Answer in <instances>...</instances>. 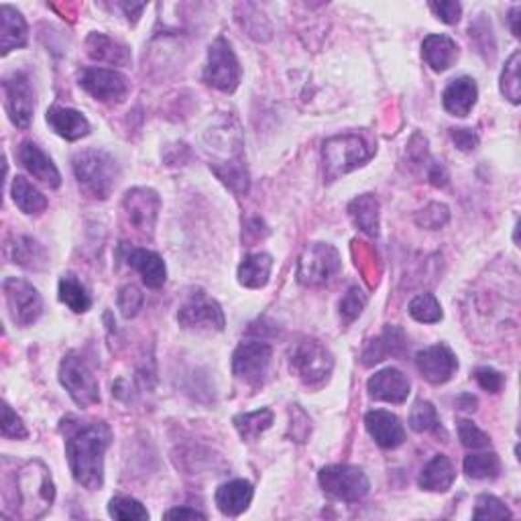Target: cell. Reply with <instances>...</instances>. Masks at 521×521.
<instances>
[{
	"label": "cell",
	"instance_id": "28",
	"mask_svg": "<svg viewBox=\"0 0 521 521\" xmlns=\"http://www.w3.org/2000/svg\"><path fill=\"white\" fill-rule=\"evenodd\" d=\"M454 479H456V473H454L451 458L444 454H438L424 466V469H421L418 483L424 491L446 493L452 487Z\"/></svg>",
	"mask_w": 521,
	"mask_h": 521
},
{
	"label": "cell",
	"instance_id": "49",
	"mask_svg": "<svg viewBox=\"0 0 521 521\" xmlns=\"http://www.w3.org/2000/svg\"><path fill=\"white\" fill-rule=\"evenodd\" d=\"M452 141L456 143V147L461 151H473L479 145L477 133H473L471 129H452Z\"/></svg>",
	"mask_w": 521,
	"mask_h": 521
},
{
	"label": "cell",
	"instance_id": "42",
	"mask_svg": "<svg viewBox=\"0 0 521 521\" xmlns=\"http://www.w3.org/2000/svg\"><path fill=\"white\" fill-rule=\"evenodd\" d=\"M474 519H511L514 514L505 507V503L493 495H481L477 499V507L473 511Z\"/></svg>",
	"mask_w": 521,
	"mask_h": 521
},
{
	"label": "cell",
	"instance_id": "48",
	"mask_svg": "<svg viewBox=\"0 0 521 521\" xmlns=\"http://www.w3.org/2000/svg\"><path fill=\"white\" fill-rule=\"evenodd\" d=\"M474 379L489 393H499L503 388V375L495 369H491V367H481V369L474 371Z\"/></svg>",
	"mask_w": 521,
	"mask_h": 521
},
{
	"label": "cell",
	"instance_id": "44",
	"mask_svg": "<svg viewBox=\"0 0 521 521\" xmlns=\"http://www.w3.org/2000/svg\"><path fill=\"white\" fill-rule=\"evenodd\" d=\"M448 220H451V212H448L444 204H438V202L428 204L426 208L416 217L418 227L428 229V230L442 229Z\"/></svg>",
	"mask_w": 521,
	"mask_h": 521
},
{
	"label": "cell",
	"instance_id": "24",
	"mask_svg": "<svg viewBox=\"0 0 521 521\" xmlns=\"http://www.w3.org/2000/svg\"><path fill=\"white\" fill-rule=\"evenodd\" d=\"M45 119H48L49 127L56 131L59 137H64L66 141H78V139L88 137L90 134V122L80 111L53 104L51 109L48 111V116H45Z\"/></svg>",
	"mask_w": 521,
	"mask_h": 521
},
{
	"label": "cell",
	"instance_id": "15",
	"mask_svg": "<svg viewBox=\"0 0 521 521\" xmlns=\"http://www.w3.org/2000/svg\"><path fill=\"white\" fill-rule=\"evenodd\" d=\"M161 208V200L157 192L149 190V187H134V190L124 194L122 200V212L127 217L131 227L143 232V235H151L155 229V220Z\"/></svg>",
	"mask_w": 521,
	"mask_h": 521
},
{
	"label": "cell",
	"instance_id": "14",
	"mask_svg": "<svg viewBox=\"0 0 521 521\" xmlns=\"http://www.w3.org/2000/svg\"><path fill=\"white\" fill-rule=\"evenodd\" d=\"M177 322L182 328L187 330H210L220 332L224 330V312L217 300L208 298V295L197 292L190 300H187L177 312Z\"/></svg>",
	"mask_w": 521,
	"mask_h": 521
},
{
	"label": "cell",
	"instance_id": "25",
	"mask_svg": "<svg viewBox=\"0 0 521 521\" xmlns=\"http://www.w3.org/2000/svg\"><path fill=\"white\" fill-rule=\"evenodd\" d=\"M29 41V29L23 15L16 8L3 5L0 6V53L8 56L13 49H21Z\"/></svg>",
	"mask_w": 521,
	"mask_h": 521
},
{
	"label": "cell",
	"instance_id": "32",
	"mask_svg": "<svg viewBox=\"0 0 521 521\" xmlns=\"http://www.w3.org/2000/svg\"><path fill=\"white\" fill-rule=\"evenodd\" d=\"M11 259L13 263L25 269H33V271H39V269L48 265V253H45V249L31 237H19L13 242Z\"/></svg>",
	"mask_w": 521,
	"mask_h": 521
},
{
	"label": "cell",
	"instance_id": "13",
	"mask_svg": "<svg viewBox=\"0 0 521 521\" xmlns=\"http://www.w3.org/2000/svg\"><path fill=\"white\" fill-rule=\"evenodd\" d=\"M5 90V109L8 119L19 129H29L35 112V94L29 78L23 71L6 76L3 82Z\"/></svg>",
	"mask_w": 521,
	"mask_h": 521
},
{
	"label": "cell",
	"instance_id": "40",
	"mask_svg": "<svg viewBox=\"0 0 521 521\" xmlns=\"http://www.w3.org/2000/svg\"><path fill=\"white\" fill-rule=\"evenodd\" d=\"M367 302H369V298H367V293L361 290V287L358 285L348 287L345 298L340 300V318H343L345 324H350V322L361 316Z\"/></svg>",
	"mask_w": 521,
	"mask_h": 521
},
{
	"label": "cell",
	"instance_id": "46",
	"mask_svg": "<svg viewBox=\"0 0 521 521\" xmlns=\"http://www.w3.org/2000/svg\"><path fill=\"white\" fill-rule=\"evenodd\" d=\"M3 436L15 440H23L29 436L23 420L16 416V411L8 406V403H3Z\"/></svg>",
	"mask_w": 521,
	"mask_h": 521
},
{
	"label": "cell",
	"instance_id": "27",
	"mask_svg": "<svg viewBox=\"0 0 521 521\" xmlns=\"http://www.w3.org/2000/svg\"><path fill=\"white\" fill-rule=\"evenodd\" d=\"M86 49L90 58L94 61H104V64L127 66L131 61V51L127 45L106 37L102 33H90L86 39Z\"/></svg>",
	"mask_w": 521,
	"mask_h": 521
},
{
	"label": "cell",
	"instance_id": "54",
	"mask_svg": "<svg viewBox=\"0 0 521 521\" xmlns=\"http://www.w3.org/2000/svg\"><path fill=\"white\" fill-rule=\"evenodd\" d=\"M122 6V11L127 13V16H129V21H131V15L134 13V16H137L139 19V15L143 13V8H145V5H121Z\"/></svg>",
	"mask_w": 521,
	"mask_h": 521
},
{
	"label": "cell",
	"instance_id": "23",
	"mask_svg": "<svg viewBox=\"0 0 521 521\" xmlns=\"http://www.w3.org/2000/svg\"><path fill=\"white\" fill-rule=\"evenodd\" d=\"M127 263L141 275L143 283L151 290H159L167 282V267L157 253L147 249H131L127 253Z\"/></svg>",
	"mask_w": 521,
	"mask_h": 521
},
{
	"label": "cell",
	"instance_id": "19",
	"mask_svg": "<svg viewBox=\"0 0 521 521\" xmlns=\"http://www.w3.org/2000/svg\"><path fill=\"white\" fill-rule=\"evenodd\" d=\"M406 346H408L406 332H403L399 326H388L381 332V336L371 340L369 346L365 348L363 365L373 367L377 363L385 361L388 356H401L406 353Z\"/></svg>",
	"mask_w": 521,
	"mask_h": 521
},
{
	"label": "cell",
	"instance_id": "2",
	"mask_svg": "<svg viewBox=\"0 0 521 521\" xmlns=\"http://www.w3.org/2000/svg\"><path fill=\"white\" fill-rule=\"evenodd\" d=\"M71 167L78 184L90 196L106 200L119 182L121 167L116 159L104 149H82L71 159Z\"/></svg>",
	"mask_w": 521,
	"mask_h": 521
},
{
	"label": "cell",
	"instance_id": "31",
	"mask_svg": "<svg viewBox=\"0 0 521 521\" xmlns=\"http://www.w3.org/2000/svg\"><path fill=\"white\" fill-rule=\"evenodd\" d=\"M11 194H13L16 208L25 214H29V217H33V214L37 217V214L48 210V197H45L37 187H35L29 179L23 175H16L13 179Z\"/></svg>",
	"mask_w": 521,
	"mask_h": 521
},
{
	"label": "cell",
	"instance_id": "4",
	"mask_svg": "<svg viewBox=\"0 0 521 521\" xmlns=\"http://www.w3.org/2000/svg\"><path fill=\"white\" fill-rule=\"evenodd\" d=\"M375 155V147L358 134H338L324 143L322 159L328 179H336L353 169L365 165Z\"/></svg>",
	"mask_w": 521,
	"mask_h": 521
},
{
	"label": "cell",
	"instance_id": "22",
	"mask_svg": "<svg viewBox=\"0 0 521 521\" xmlns=\"http://www.w3.org/2000/svg\"><path fill=\"white\" fill-rule=\"evenodd\" d=\"M477 98H479L477 82L469 76H463L452 80V82L446 86L442 94V104L448 112L463 119V116L471 114L473 106L477 104Z\"/></svg>",
	"mask_w": 521,
	"mask_h": 521
},
{
	"label": "cell",
	"instance_id": "45",
	"mask_svg": "<svg viewBox=\"0 0 521 521\" xmlns=\"http://www.w3.org/2000/svg\"><path fill=\"white\" fill-rule=\"evenodd\" d=\"M119 310L122 314V318H134L139 314V310L143 308V293L137 285H124L122 290L119 292Z\"/></svg>",
	"mask_w": 521,
	"mask_h": 521
},
{
	"label": "cell",
	"instance_id": "50",
	"mask_svg": "<svg viewBox=\"0 0 521 521\" xmlns=\"http://www.w3.org/2000/svg\"><path fill=\"white\" fill-rule=\"evenodd\" d=\"M428 177H430V182H432V186H436V187H444L448 184V172L444 169V165L436 164V161L432 165H430Z\"/></svg>",
	"mask_w": 521,
	"mask_h": 521
},
{
	"label": "cell",
	"instance_id": "7",
	"mask_svg": "<svg viewBox=\"0 0 521 521\" xmlns=\"http://www.w3.org/2000/svg\"><path fill=\"white\" fill-rule=\"evenodd\" d=\"M59 381L80 408H90L101 401V388H98L96 375L84 358L76 353L66 355L64 361H61Z\"/></svg>",
	"mask_w": 521,
	"mask_h": 521
},
{
	"label": "cell",
	"instance_id": "34",
	"mask_svg": "<svg viewBox=\"0 0 521 521\" xmlns=\"http://www.w3.org/2000/svg\"><path fill=\"white\" fill-rule=\"evenodd\" d=\"M59 300L64 302L71 312L84 314L92 308V298L86 287L80 283L74 275H64L59 280Z\"/></svg>",
	"mask_w": 521,
	"mask_h": 521
},
{
	"label": "cell",
	"instance_id": "1",
	"mask_svg": "<svg viewBox=\"0 0 521 521\" xmlns=\"http://www.w3.org/2000/svg\"><path fill=\"white\" fill-rule=\"evenodd\" d=\"M112 442V432L104 421L71 424L66 432V454L78 484L96 491L104 483V454Z\"/></svg>",
	"mask_w": 521,
	"mask_h": 521
},
{
	"label": "cell",
	"instance_id": "11",
	"mask_svg": "<svg viewBox=\"0 0 521 521\" xmlns=\"http://www.w3.org/2000/svg\"><path fill=\"white\" fill-rule=\"evenodd\" d=\"M271 356L273 350L267 343H260V340L242 343L235 350V355H232V373L245 385L259 388L269 373Z\"/></svg>",
	"mask_w": 521,
	"mask_h": 521
},
{
	"label": "cell",
	"instance_id": "41",
	"mask_svg": "<svg viewBox=\"0 0 521 521\" xmlns=\"http://www.w3.org/2000/svg\"><path fill=\"white\" fill-rule=\"evenodd\" d=\"M109 514L114 519H122V521L149 519V511L143 507L137 499H131V497H114V499H111Z\"/></svg>",
	"mask_w": 521,
	"mask_h": 521
},
{
	"label": "cell",
	"instance_id": "37",
	"mask_svg": "<svg viewBox=\"0 0 521 521\" xmlns=\"http://www.w3.org/2000/svg\"><path fill=\"white\" fill-rule=\"evenodd\" d=\"M409 428L413 432L424 434V432H432V434H440L442 432V426H440V418L438 411L430 401H418L413 406L411 413H409Z\"/></svg>",
	"mask_w": 521,
	"mask_h": 521
},
{
	"label": "cell",
	"instance_id": "21",
	"mask_svg": "<svg viewBox=\"0 0 521 521\" xmlns=\"http://www.w3.org/2000/svg\"><path fill=\"white\" fill-rule=\"evenodd\" d=\"M217 505L227 517H239L249 509L253 501V484L245 479L229 481L217 489Z\"/></svg>",
	"mask_w": 521,
	"mask_h": 521
},
{
	"label": "cell",
	"instance_id": "51",
	"mask_svg": "<svg viewBox=\"0 0 521 521\" xmlns=\"http://www.w3.org/2000/svg\"><path fill=\"white\" fill-rule=\"evenodd\" d=\"M167 519H174V517H179V519H196V517H200V519H206V516L202 514V511H197V509H190V507H175V509H169L167 514H165Z\"/></svg>",
	"mask_w": 521,
	"mask_h": 521
},
{
	"label": "cell",
	"instance_id": "17",
	"mask_svg": "<svg viewBox=\"0 0 521 521\" xmlns=\"http://www.w3.org/2000/svg\"><path fill=\"white\" fill-rule=\"evenodd\" d=\"M365 426H367V432H369L375 442L381 448H385V451H393V448L401 446L403 440H406V430H403V424L399 421V418L391 411H385V409L369 411L365 416Z\"/></svg>",
	"mask_w": 521,
	"mask_h": 521
},
{
	"label": "cell",
	"instance_id": "18",
	"mask_svg": "<svg viewBox=\"0 0 521 521\" xmlns=\"http://www.w3.org/2000/svg\"><path fill=\"white\" fill-rule=\"evenodd\" d=\"M367 391L377 401L403 403L409 398V379L399 369L389 367L371 377L367 383Z\"/></svg>",
	"mask_w": 521,
	"mask_h": 521
},
{
	"label": "cell",
	"instance_id": "35",
	"mask_svg": "<svg viewBox=\"0 0 521 521\" xmlns=\"http://www.w3.org/2000/svg\"><path fill=\"white\" fill-rule=\"evenodd\" d=\"M210 169L222 179L232 192L239 196H245L249 192V174L242 161H214L210 164Z\"/></svg>",
	"mask_w": 521,
	"mask_h": 521
},
{
	"label": "cell",
	"instance_id": "38",
	"mask_svg": "<svg viewBox=\"0 0 521 521\" xmlns=\"http://www.w3.org/2000/svg\"><path fill=\"white\" fill-rule=\"evenodd\" d=\"M409 316L421 324H436L442 320V305L432 293H420L409 302Z\"/></svg>",
	"mask_w": 521,
	"mask_h": 521
},
{
	"label": "cell",
	"instance_id": "10",
	"mask_svg": "<svg viewBox=\"0 0 521 521\" xmlns=\"http://www.w3.org/2000/svg\"><path fill=\"white\" fill-rule=\"evenodd\" d=\"M340 255L332 245L314 242L303 250L298 263V282L302 285H324L340 271Z\"/></svg>",
	"mask_w": 521,
	"mask_h": 521
},
{
	"label": "cell",
	"instance_id": "20",
	"mask_svg": "<svg viewBox=\"0 0 521 521\" xmlns=\"http://www.w3.org/2000/svg\"><path fill=\"white\" fill-rule=\"evenodd\" d=\"M19 161L21 165L29 172L35 179H39L41 184L49 187L61 186V175L53 161L45 155V153L35 145V143L27 141L19 147Z\"/></svg>",
	"mask_w": 521,
	"mask_h": 521
},
{
	"label": "cell",
	"instance_id": "9",
	"mask_svg": "<svg viewBox=\"0 0 521 521\" xmlns=\"http://www.w3.org/2000/svg\"><path fill=\"white\" fill-rule=\"evenodd\" d=\"M3 292L8 314L16 326H31L41 318L43 298L29 282L19 280V277H6L3 282Z\"/></svg>",
	"mask_w": 521,
	"mask_h": 521
},
{
	"label": "cell",
	"instance_id": "33",
	"mask_svg": "<svg viewBox=\"0 0 521 521\" xmlns=\"http://www.w3.org/2000/svg\"><path fill=\"white\" fill-rule=\"evenodd\" d=\"M235 428L239 430L240 438L249 440V442H255V440L267 432L269 428L273 426V411L271 409H259L250 413H240L235 420Z\"/></svg>",
	"mask_w": 521,
	"mask_h": 521
},
{
	"label": "cell",
	"instance_id": "29",
	"mask_svg": "<svg viewBox=\"0 0 521 521\" xmlns=\"http://www.w3.org/2000/svg\"><path fill=\"white\" fill-rule=\"evenodd\" d=\"M273 269V257L267 253L247 255L239 267V282L249 290H259L269 283Z\"/></svg>",
	"mask_w": 521,
	"mask_h": 521
},
{
	"label": "cell",
	"instance_id": "16",
	"mask_svg": "<svg viewBox=\"0 0 521 521\" xmlns=\"http://www.w3.org/2000/svg\"><path fill=\"white\" fill-rule=\"evenodd\" d=\"M416 367L428 383L444 385L454 377L458 369L456 355L446 345H434L416 355Z\"/></svg>",
	"mask_w": 521,
	"mask_h": 521
},
{
	"label": "cell",
	"instance_id": "52",
	"mask_svg": "<svg viewBox=\"0 0 521 521\" xmlns=\"http://www.w3.org/2000/svg\"><path fill=\"white\" fill-rule=\"evenodd\" d=\"M458 408L461 409H466V411H474L477 409V398H473V395H461L458 398Z\"/></svg>",
	"mask_w": 521,
	"mask_h": 521
},
{
	"label": "cell",
	"instance_id": "47",
	"mask_svg": "<svg viewBox=\"0 0 521 521\" xmlns=\"http://www.w3.org/2000/svg\"><path fill=\"white\" fill-rule=\"evenodd\" d=\"M430 8H432L438 19L446 25H456L458 21H461L463 6L458 3H452V0H444V3H430Z\"/></svg>",
	"mask_w": 521,
	"mask_h": 521
},
{
	"label": "cell",
	"instance_id": "39",
	"mask_svg": "<svg viewBox=\"0 0 521 521\" xmlns=\"http://www.w3.org/2000/svg\"><path fill=\"white\" fill-rule=\"evenodd\" d=\"M519 61H521V53L516 51L514 56L507 59L505 68H503V71H501V92L511 104H519L521 102Z\"/></svg>",
	"mask_w": 521,
	"mask_h": 521
},
{
	"label": "cell",
	"instance_id": "30",
	"mask_svg": "<svg viewBox=\"0 0 521 521\" xmlns=\"http://www.w3.org/2000/svg\"><path fill=\"white\" fill-rule=\"evenodd\" d=\"M348 214L355 227L367 232L369 237L379 235V202L371 194L358 196L348 204Z\"/></svg>",
	"mask_w": 521,
	"mask_h": 521
},
{
	"label": "cell",
	"instance_id": "8",
	"mask_svg": "<svg viewBox=\"0 0 521 521\" xmlns=\"http://www.w3.org/2000/svg\"><path fill=\"white\" fill-rule=\"evenodd\" d=\"M242 78V69L239 64V58L232 51L230 43L218 37L210 45L208 49V64H206L204 69V82L220 90V92H235L240 84Z\"/></svg>",
	"mask_w": 521,
	"mask_h": 521
},
{
	"label": "cell",
	"instance_id": "12",
	"mask_svg": "<svg viewBox=\"0 0 521 521\" xmlns=\"http://www.w3.org/2000/svg\"><path fill=\"white\" fill-rule=\"evenodd\" d=\"M80 86L104 104H121L131 92L129 78L116 69L86 68L80 74Z\"/></svg>",
	"mask_w": 521,
	"mask_h": 521
},
{
	"label": "cell",
	"instance_id": "5",
	"mask_svg": "<svg viewBox=\"0 0 521 521\" xmlns=\"http://www.w3.org/2000/svg\"><path fill=\"white\" fill-rule=\"evenodd\" d=\"M290 365L292 373L302 383L314 388V385H322L328 379L332 367H335V358H332L330 350L320 340L305 338L293 348Z\"/></svg>",
	"mask_w": 521,
	"mask_h": 521
},
{
	"label": "cell",
	"instance_id": "26",
	"mask_svg": "<svg viewBox=\"0 0 521 521\" xmlns=\"http://www.w3.org/2000/svg\"><path fill=\"white\" fill-rule=\"evenodd\" d=\"M421 56L434 71L451 69L458 59V45L446 35H428L421 43Z\"/></svg>",
	"mask_w": 521,
	"mask_h": 521
},
{
	"label": "cell",
	"instance_id": "43",
	"mask_svg": "<svg viewBox=\"0 0 521 521\" xmlns=\"http://www.w3.org/2000/svg\"><path fill=\"white\" fill-rule=\"evenodd\" d=\"M458 438H461V444L464 448H471V451H481V448L491 446L489 436L469 420L458 421Z\"/></svg>",
	"mask_w": 521,
	"mask_h": 521
},
{
	"label": "cell",
	"instance_id": "36",
	"mask_svg": "<svg viewBox=\"0 0 521 521\" xmlns=\"http://www.w3.org/2000/svg\"><path fill=\"white\" fill-rule=\"evenodd\" d=\"M464 473L471 479L477 481H493L499 477L501 463L495 452H484V454H469L464 458Z\"/></svg>",
	"mask_w": 521,
	"mask_h": 521
},
{
	"label": "cell",
	"instance_id": "53",
	"mask_svg": "<svg viewBox=\"0 0 521 521\" xmlns=\"http://www.w3.org/2000/svg\"><path fill=\"white\" fill-rule=\"evenodd\" d=\"M509 21H511V31H514V35L517 37V35H519V25H517V21H519V6L511 8Z\"/></svg>",
	"mask_w": 521,
	"mask_h": 521
},
{
	"label": "cell",
	"instance_id": "3",
	"mask_svg": "<svg viewBox=\"0 0 521 521\" xmlns=\"http://www.w3.org/2000/svg\"><path fill=\"white\" fill-rule=\"evenodd\" d=\"M16 497H19L21 516L25 519H37L48 514L53 499H56V487H53L51 474L39 461L25 463L15 477Z\"/></svg>",
	"mask_w": 521,
	"mask_h": 521
},
{
	"label": "cell",
	"instance_id": "6",
	"mask_svg": "<svg viewBox=\"0 0 521 521\" xmlns=\"http://www.w3.org/2000/svg\"><path fill=\"white\" fill-rule=\"evenodd\" d=\"M320 487L324 489L326 495L338 501L355 503L367 497L371 489V483L367 479L363 469L353 464H330L324 466L318 474Z\"/></svg>",
	"mask_w": 521,
	"mask_h": 521
}]
</instances>
